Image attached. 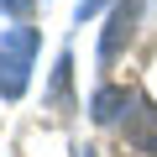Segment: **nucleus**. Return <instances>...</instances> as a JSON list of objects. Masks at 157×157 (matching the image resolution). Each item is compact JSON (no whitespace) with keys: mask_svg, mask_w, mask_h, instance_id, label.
<instances>
[{"mask_svg":"<svg viewBox=\"0 0 157 157\" xmlns=\"http://www.w3.org/2000/svg\"><path fill=\"white\" fill-rule=\"evenodd\" d=\"M32 52H37V32L32 26H16V32L0 37V68H6V73H0V94H6V100H21Z\"/></svg>","mask_w":157,"mask_h":157,"instance_id":"nucleus-1","label":"nucleus"},{"mask_svg":"<svg viewBox=\"0 0 157 157\" xmlns=\"http://www.w3.org/2000/svg\"><path fill=\"white\" fill-rule=\"evenodd\" d=\"M136 16H141V0H121V6L110 11V26H105V37H100V63H110V58H115V52L131 42Z\"/></svg>","mask_w":157,"mask_h":157,"instance_id":"nucleus-2","label":"nucleus"},{"mask_svg":"<svg viewBox=\"0 0 157 157\" xmlns=\"http://www.w3.org/2000/svg\"><path fill=\"white\" fill-rule=\"evenodd\" d=\"M126 141L136 152H157V105L136 100V110L126 115Z\"/></svg>","mask_w":157,"mask_h":157,"instance_id":"nucleus-3","label":"nucleus"},{"mask_svg":"<svg viewBox=\"0 0 157 157\" xmlns=\"http://www.w3.org/2000/svg\"><path fill=\"white\" fill-rule=\"evenodd\" d=\"M126 105H131V94H126V89H115V84H105V89H94V100H89V115H94L100 126H110V121H115Z\"/></svg>","mask_w":157,"mask_h":157,"instance_id":"nucleus-4","label":"nucleus"},{"mask_svg":"<svg viewBox=\"0 0 157 157\" xmlns=\"http://www.w3.org/2000/svg\"><path fill=\"white\" fill-rule=\"evenodd\" d=\"M68 68H73V58H58V73H52V100L58 105L68 100Z\"/></svg>","mask_w":157,"mask_h":157,"instance_id":"nucleus-5","label":"nucleus"},{"mask_svg":"<svg viewBox=\"0 0 157 157\" xmlns=\"http://www.w3.org/2000/svg\"><path fill=\"white\" fill-rule=\"evenodd\" d=\"M0 11H11V16H26V11H32V0H0Z\"/></svg>","mask_w":157,"mask_h":157,"instance_id":"nucleus-6","label":"nucleus"},{"mask_svg":"<svg viewBox=\"0 0 157 157\" xmlns=\"http://www.w3.org/2000/svg\"><path fill=\"white\" fill-rule=\"evenodd\" d=\"M100 6H105V0H78V21H84V16H94Z\"/></svg>","mask_w":157,"mask_h":157,"instance_id":"nucleus-7","label":"nucleus"}]
</instances>
